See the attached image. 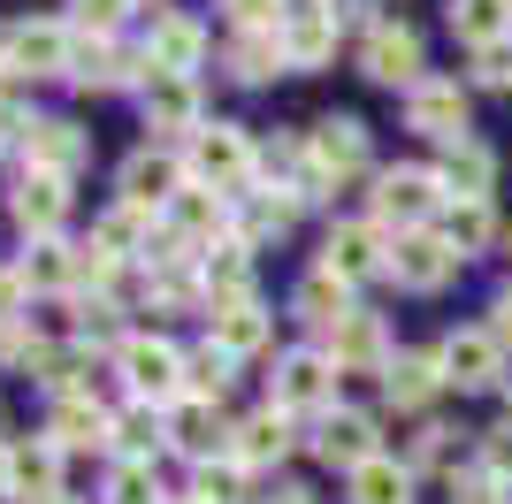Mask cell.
<instances>
[{"label":"cell","instance_id":"cell-18","mask_svg":"<svg viewBox=\"0 0 512 504\" xmlns=\"http://www.w3.org/2000/svg\"><path fill=\"white\" fill-rule=\"evenodd\" d=\"M329 54H337V16H329V8H299L291 31H283V62L291 69H321Z\"/></svg>","mask_w":512,"mask_h":504},{"label":"cell","instance_id":"cell-40","mask_svg":"<svg viewBox=\"0 0 512 504\" xmlns=\"http://www.w3.org/2000/svg\"><path fill=\"white\" fill-rule=\"evenodd\" d=\"M222 8H230L237 31H276L283 23V0H222Z\"/></svg>","mask_w":512,"mask_h":504},{"label":"cell","instance_id":"cell-2","mask_svg":"<svg viewBox=\"0 0 512 504\" xmlns=\"http://www.w3.org/2000/svg\"><path fill=\"white\" fill-rule=\"evenodd\" d=\"M192 176L214 191H237L253 184V146H245V130L214 123V130H192Z\"/></svg>","mask_w":512,"mask_h":504},{"label":"cell","instance_id":"cell-20","mask_svg":"<svg viewBox=\"0 0 512 504\" xmlns=\"http://www.w3.org/2000/svg\"><path fill=\"white\" fill-rule=\"evenodd\" d=\"M23 146H31V168H39V176H69V168L85 161V138L69 123H23Z\"/></svg>","mask_w":512,"mask_h":504},{"label":"cell","instance_id":"cell-45","mask_svg":"<svg viewBox=\"0 0 512 504\" xmlns=\"http://www.w3.org/2000/svg\"><path fill=\"white\" fill-rule=\"evenodd\" d=\"M107 275H115V252H107L100 237H92V245H77V283H107Z\"/></svg>","mask_w":512,"mask_h":504},{"label":"cell","instance_id":"cell-13","mask_svg":"<svg viewBox=\"0 0 512 504\" xmlns=\"http://www.w3.org/2000/svg\"><path fill=\"white\" fill-rule=\"evenodd\" d=\"M367 77L375 84H421V39H413L406 23H375V39H367Z\"/></svg>","mask_w":512,"mask_h":504},{"label":"cell","instance_id":"cell-34","mask_svg":"<svg viewBox=\"0 0 512 504\" xmlns=\"http://www.w3.org/2000/svg\"><path fill=\"white\" fill-rule=\"evenodd\" d=\"M490 199H451V214H444V237H451V252L467 260V252H482L490 245Z\"/></svg>","mask_w":512,"mask_h":504},{"label":"cell","instance_id":"cell-50","mask_svg":"<svg viewBox=\"0 0 512 504\" xmlns=\"http://www.w3.org/2000/svg\"><path fill=\"white\" fill-rule=\"evenodd\" d=\"M268 504H314V497H306V489H276Z\"/></svg>","mask_w":512,"mask_h":504},{"label":"cell","instance_id":"cell-43","mask_svg":"<svg viewBox=\"0 0 512 504\" xmlns=\"http://www.w3.org/2000/svg\"><path fill=\"white\" fill-rule=\"evenodd\" d=\"M130 0H77V23H85V39H107L115 23H123Z\"/></svg>","mask_w":512,"mask_h":504},{"label":"cell","instance_id":"cell-12","mask_svg":"<svg viewBox=\"0 0 512 504\" xmlns=\"http://www.w3.org/2000/svg\"><path fill=\"white\" fill-rule=\"evenodd\" d=\"M69 31L62 23H23L8 39V69H31V77H69Z\"/></svg>","mask_w":512,"mask_h":504},{"label":"cell","instance_id":"cell-35","mask_svg":"<svg viewBox=\"0 0 512 504\" xmlns=\"http://www.w3.org/2000/svg\"><path fill=\"white\" fill-rule=\"evenodd\" d=\"M23 283H39V291H62V283H77V252L69 245H54V237H39L31 245V260H23Z\"/></svg>","mask_w":512,"mask_h":504},{"label":"cell","instance_id":"cell-7","mask_svg":"<svg viewBox=\"0 0 512 504\" xmlns=\"http://www.w3.org/2000/svg\"><path fill=\"white\" fill-rule=\"evenodd\" d=\"M329 390H337V375H329V359H321V352H291L276 367V413H321Z\"/></svg>","mask_w":512,"mask_h":504},{"label":"cell","instance_id":"cell-29","mask_svg":"<svg viewBox=\"0 0 512 504\" xmlns=\"http://www.w3.org/2000/svg\"><path fill=\"white\" fill-rule=\"evenodd\" d=\"M490 176H497V161L474 146V138L451 146V161H444V191H451V199H490Z\"/></svg>","mask_w":512,"mask_h":504},{"label":"cell","instance_id":"cell-33","mask_svg":"<svg viewBox=\"0 0 512 504\" xmlns=\"http://www.w3.org/2000/svg\"><path fill=\"white\" fill-rule=\"evenodd\" d=\"M299 314H306V321H321V329H337V321L352 314V283H337L329 268L306 275V283H299Z\"/></svg>","mask_w":512,"mask_h":504},{"label":"cell","instance_id":"cell-11","mask_svg":"<svg viewBox=\"0 0 512 504\" xmlns=\"http://www.w3.org/2000/svg\"><path fill=\"white\" fill-rule=\"evenodd\" d=\"M184 168L176 153H138V161L123 168V207H169L176 191H184Z\"/></svg>","mask_w":512,"mask_h":504},{"label":"cell","instance_id":"cell-48","mask_svg":"<svg viewBox=\"0 0 512 504\" xmlns=\"http://www.w3.org/2000/svg\"><path fill=\"white\" fill-rule=\"evenodd\" d=\"M16 298H23V275H16V268H0V329L16 321Z\"/></svg>","mask_w":512,"mask_h":504},{"label":"cell","instance_id":"cell-1","mask_svg":"<svg viewBox=\"0 0 512 504\" xmlns=\"http://www.w3.org/2000/svg\"><path fill=\"white\" fill-rule=\"evenodd\" d=\"M436 199H451V191H444V176H428V168H390V176H375V222L421 230L428 214H436Z\"/></svg>","mask_w":512,"mask_h":504},{"label":"cell","instance_id":"cell-51","mask_svg":"<svg viewBox=\"0 0 512 504\" xmlns=\"http://www.w3.org/2000/svg\"><path fill=\"white\" fill-rule=\"evenodd\" d=\"M0 497H8V451H0Z\"/></svg>","mask_w":512,"mask_h":504},{"label":"cell","instance_id":"cell-26","mask_svg":"<svg viewBox=\"0 0 512 504\" xmlns=\"http://www.w3.org/2000/svg\"><path fill=\"white\" fill-rule=\"evenodd\" d=\"M329 336H337V344H329V352H337V367H383V321H375V314H360V306H352Z\"/></svg>","mask_w":512,"mask_h":504},{"label":"cell","instance_id":"cell-42","mask_svg":"<svg viewBox=\"0 0 512 504\" xmlns=\"http://www.w3.org/2000/svg\"><path fill=\"white\" fill-rule=\"evenodd\" d=\"M115 504H161V489H153V466L130 459L123 474H115Z\"/></svg>","mask_w":512,"mask_h":504},{"label":"cell","instance_id":"cell-4","mask_svg":"<svg viewBox=\"0 0 512 504\" xmlns=\"http://www.w3.org/2000/svg\"><path fill=\"white\" fill-rule=\"evenodd\" d=\"M115 359H123V382L138 390V405L146 398H176V382H184V359H176L169 336H130Z\"/></svg>","mask_w":512,"mask_h":504},{"label":"cell","instance_id":"cell-49","mask_svg":"<svg viewBox=\"0 0 512 504\" xmlns=\"http://www.w3.org/2000/svg\"><path fill=\"white\" fill-rule=\"evenodd\" d=\"M490 336H497V344H512V291L497 298V321H490Z\"/></svg>","mask_w":512,"mask_h":504},{"label":"cell","instance_id":"cell-47","mask_svg":"<svg viewBox=\"0 0 512 504\" xmlns=\"http://www.w3.org/2000/svg\"><path fill=\"white\" fill-rule=\"evenodd\" d=\"M421 466H451V428H421V451H413Z\"/></svg>","mask_w":512,"mask_h":504},{"label":"cell","instance_id":"cell-17","mask_svg":"<svg viewBox=\"0 0 512 504\" xmlns=\"http://www.w3.org/2000/svg\"><path fill=\"white\" fill-rule=\"evenodd\" d=\"M62 214H69L62 176H39V168H31V176L16 184V222H23L31 237H54V230H62Z\"/></svg>","mask_w":512,"mask_h":504},{"label":"cell","instance_id":"cell-25","mask_svg":"<svg viewBox=\"0 0 512 504\" xmlns=\"http://www.w3.org/2000/svg\"><path fill=\"white\" fill-rule=\"evenodd\" d=\"M69 77L107 92V84H130V77H138V62H130V54H115L107 39H77V46H69Z\"/></svg>","mask_w":512,"mask_h":504},{"label":"cell","instance_id":"cell-9","mask_svg":"<svg viewBox=\"0 0 512 504\" xmlns=\"http://www.w3.org/2000/svg\"><path fill=\"white\" fill-rule=\"evenodd\" d=\"M199 54H207V31H199V23H184V16L153 23V39H146V69L153 77H192Z\"/></svg>","mask_w":512,"mask_h":504},{"label":"cell","instance_id":"cell-3","mask_svg":"<svg viewBox=\"0 0 512 504\" xmlns=\"http://www.w3.org/2000/svg\"><path fill=\"white\" fill-rule=\"evenodd\" d=\"M451 268H459V252H451V237H436V230H406L390 245V275H398L406 291H444Z\"/></svg>","mask_w":512,"mask_h":504},{"label":"cell","instance_id":"cell-30","mask_svg":"<svg viewBox=\"0 0 512 504\" xmlns=\"http://www.w3.org/2000/svg\"><path fill=\"white\" fill-rule=\"evenodd\" d=\"M245 283H253V260H245V245L207 252V298H214V314H222V306H245Z\"/></svg>","mask_w":512,"mask_h":504},{"label":"cell","instance_id":"cell-38","mask_svg":"<svg viewBox=\"0 0 512 504\" xmlns=\"http://www.w3.org/2000/svg\"><path fill=\"white\" fill-rule=\"evenodd\" d=\"M192 504H245V474H237V466H199Z\"/></svg>","mask_w":512,"mask_h":504},{"label":"cell","instance_id":"cell-19","mask_svg":"<svg viewBox=\"0 0 512 504\" xmlns=\"http://www.w3.org/2000/svg\"><path fill=\"white\" fill-rule=\"evenodd\" d=\"M146 123L153 130H199V84L192 77H153L146 84Z\"/></svg>","mask_w":512,"mask_h":504},{"label":"cell","instance_id":"cell-37","mask_svg":"<svg viewBox=\"0 0 512 504\" xmlns=\"http://www.w3.org/2000/svg\"><path fill=\"white\" fill-rule=\"evenodd\" d=\"M230 367H237V359L230 352H222V344H207V352H199V359H184V382H192V398H222V382H230Z\"/></svg>","mask_w":512,"mask_h":504},{"label":"cell","instance_id":"cell-28","mask_svg":"<svg viewBox=\"0 0 512 504\" xmlns=\"http://www.w3.org/2000/svg\"><path fill=\"white\" fill-rule=\"evenodd\" d=\"M283 451H291V413H276V405L237 428V459L245 466H268V459H283Z\"/></svg>","mask_w":512,"mask_h":504},{"label":"cell","instance_id":"cell-27","mask_svg":"<svg viewBox=\"0 0 512 504\" xmlns=\"http://www.w3.org/2000/svg\"><path fill=\"white\" fill-rule=\"evenodd\" d=\"M107 436H115V420L92 398H62V413H54V451H85V443H107Z\"/></svg>","mask_w":512,"mask_h":504},{"label":"cell","instance_id":"cell-21","mask_svg":"<svg viewBox=\"0 0 512 504\" xmlns=\"http://www.w3.org/2000/svg\"><path fill=\"white\" fill-rule=\"evenodd\" d=\"M352 504H413V466L375 451L367 466H352Z\"/></svg>","mask_w":512,"mask_h":504},{"label":"cell","instance_id":"cell-31","mask_svg":"<svg viewBox=\"0 0 512 504\" xmlns=\"http://www.w3.org/2000/svg\"><path fill=\"white\" fill-rule=\"evenodd\" d=\"M214 344H222L230 359L260 352V344H268V314H260L253 298H245V306H222V314H214Z\"/></svg>","mask_w":512,"mask_h":504},{"label":"cell","instance_id":"cell-32","mask_svg":"<svg viewBox=\"0 0 512 504\" xmlns=\"http://www.w3.org/2000/svg\"><path fill=\"white\" fill-rule=\"evenodd\" d=\"M283 69V31H245V39L230 46V77L237 84H260Z\"/></svg>","mask_w":512,"mask_h":504},{"label":"cell","instance_id":"cell-6","mask_svg":"<svg viewBox=\"0 0 512 504\" xmlns=\"http://www.w3.org/2000/svg\"><path fill=\"white\" fill-rule=\"evenodd\" d=\"M321 268L337 275V283H360V275L390 268V260H383V230H375V222H337L329 245H321Z\"/></svg>","mask_w":512,"mask_h":504},{"label":"cell","instance_id":"cell-5","mask_svg":"<svg viewBox=\"0 0 512 504\" xmlns=\"http://www.w3.org/2000/svg\"><path fill=\"white\" fill-rule=\"evenodd\" d=\"M406 115H413L421 138H451V146H459V130H467V92H459L451 77H421L413 100H406Z\"/></svg>","mask_w":512,"mask_h":504},{"label":"cell","instance_id":"cell-10","mask_svg":"<svg viewBox=\"0 0 512 504\" xmlns=\"http://www.w3.org/2000/svg\"><path fill=\"white\" fill-rule=\"evenodd\" d=\"M8 497L54 504V497H62V451H54V443H23V451H8Z\"/></svg>","mask_w":512,"mask_h":504},{"label":"cell","instance_id":"cell-52","mask_svg":"<svg viewBox=\"0 0 512 504\" xmlns=\"http://www.w3.org/2000/svg\"><path fill=\"white\" fill-rule=\"evenodd\" d=\"M505 382H512V367H505Z\"/></svg>","mask_w":512,"mask_h":504},{"label":"cell","instance_id":"cell-14","mask_svg":"<svg viewBox=\"0 0 512 504\" xmlns=\"http://www.w3.org/2000/svg\"><path fill=\"white\" fill-rule=\"evenodd\" d=\"M314 451H321L329 466H344V474H352V466L375 459V420H367V413H321Z\"/></svg>","mask_w":512,"mask_h":504},{"label":"cell","instance_id":"cell-15","mask_svg":"<svg viewBox=\"0 0 512 504\" xmlns=\"http://www.w3.org/2000/svg\"><path fill=\"white\" fill-rule=\"evenodd\" d=\"M314 168L321 176H360L367 168V130L352 123V115H329V123H314Z\"/></svg>","mask_w":512,"mask_h":504},{"label":"cell","instance_id":"cell-44","mask_svg":"<svg viewBox=\"0 0 512 504\" xmlns=\"http://www.w3.org/2000/svg\"><path fill=\"white\" fill-rule=\"evenodd\" d=\"M482 466H490L497 482H512V420H505V428H490V436H482Z\"/></svg>","mask_w":512,"mask_h":504},{"label":"cell","instance_id":"cell-8","mask_svg":"<svg viewBox=\"0 0 512 504\" xmlns=\"http://www.w3.org/2000/svg\"><path fill=\"white\" fill-rule=\"evenodd\" d=\"M444 382H459V390H482V382H497L505 375V359H497V336L490 329H459V336H444Z\"/></svg>","mask_w":512,"mask_h":504},{"label":"cell","instance_id":"cell-41","mask_svg":"<svg viewBox=\"0 0 512 504\" xmlns=\"http://www.w3.org/2000/svg\"><path fill=\"white\" fill-rule=\"evenodd\" d=\"M138 230H146V207H115V214L100 222V245L123 252V245H138Z\"/></svg>","mask_w":512,"mask_h":504},{"label":"cell","instance_id":"cell-16","mask_svg":"<svg viewBox=\"0 0 512 504\" xmlns=\"http://www.w3.org/2000/svg\"><path fill=\"white\" fill-rule=\"evenodd\" d=\"M222 222H230V207H222V191H207V184H184V191L169 199V230H176V245L222 237Z\"/></svg>","mask_w":512,"mask_h":504},{"label":"cell","instance_id":"cell-53","mask_svg":"<svg viewBox=\"0 0 512 504\" xmlns=\"http://www.w3.org/2000/svg\"><path fill=\"white\" fill-rule=\"evenodd\" d=\"M54 504H62V497H54Z\"/></svg>","mask_w":512,"mask_h":504},{"label":"cell","instance_id":"cell-23","mask_svg":"<svg viewBox=\"0 0 512 504\" xmlns=\"http://www.w3.org/2000/svg\"><path fill=\"white\" fill-rule=\"evenodd\" d=\"M383 375H390V398L398 405H428L436 390H444V359L436 352H398Z\"/></svg>","mask_w":512,"mask_h":504},{"label":"cell","instance_id":"cell-39","mask_svg":"<svg viewBox=\"0 0 512 504\" xmlns=\"http://www.w3.org/2000/svg\"><path fill=\"white\" fill-rule=\"evenodd\" d=\"M474 77L490 84V92H512V39L482 46V54H474Z\"/></svg>","mask_w":512,"mask_h":504},{"label":"cell","instance_id":"cell-36","mask_svg":"<svg viewBox=\"0 0 512 504\" xmlns=\"http://www.w3.org/2000/svg\"><path fill=\"white\" fill-rule=\"evenodd\" d=\"M161 436H169V420L153 413V405H130V413L115 420V443H123V451H130V459H138V466H146L153 451H161Z\"/></svg>","mask_w":512,"mask_h":504},{"label":"cell","instance_id":"cell-24","mask_svg":"<svg viewBox=\"0 0 512 504\" xmlns=\"http://www.w3.org/2000/svg\"><path fill=\"white\" fill-rule=\"evenodd\" d=\"M169 436L184 443V451H192L199 466H214V451H222V436H230V428H222V413H214L207 398H192V405H176V420H169Z\"/></svg>","mask_w":512,"mask_h":504},{"label":"cell","instance_id":"cell-46","mask_svg":"<svg viewBox=\"0 0 512 504\" xmlns=\"http://www.w3.org/2000/svg\"><path fill=\"white\" fill-rule=\"evenodd\" d=\"M451 504H505V482H497V474H474V482H459Z\"/></svg>","mask_w":512,"mask_h":504},{"label":"cell","instance_id":"cell-22","mask_svg":"<svg viewBox=\"0 0 512 504\" xmlns=\"http://www.w3.org/2000/svg\"><path fill=\"white\" fill-rule=\"evenodd\" d=\"M451 31L482 54V46L512 39V0H451Z\"/></svg>","mask_w":512,"mask_h":504}]
</instances>
